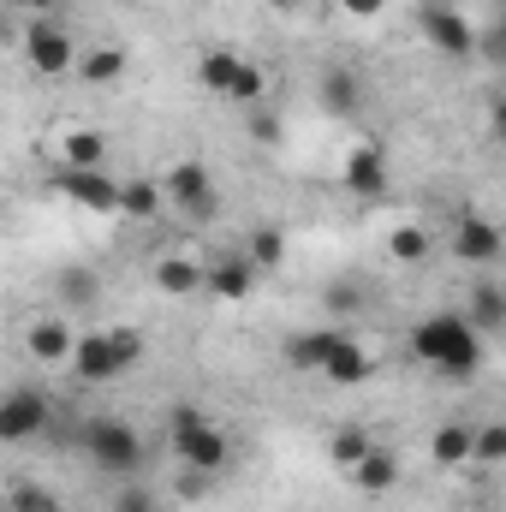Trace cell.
<instances>
[{
  "instance_id": "28",
  "label": "cell",
  "mask_w": 506,
  "mask_h": 512,
  "mask_svg": "<svg viewBox=\"0 0 506 512\" xmlns=\"http://www.w3.org/2000/svg\"><path fill=\"white\" fill-rule=\"evenodd\" d=\"M245 256H251L262 274H274V268L286 262V233H280V227H256L251 239H245Z\"/></svg>"
},
{
  "instance_id": "33",
  "label": "cell",
  "mask_w": 506,
  "mask_h": 512,
  "mask_svg": "<svg viewBox=\"0 0 506 512\" xmlns=\"http://www.w3.org/2000/svg\"><path fill=\"white\" fill-rule=\"evenodd\" d=\"M340 12H346V18H358V24H370V18L387 12V0H340Z\"/></svg>"
},
{
  "instance_id": "1",
  "label": "cell",
  "mask_w": 506,
  "mask_h": 512,
  "mask_svg": "<svg viewBox=\"0 0 506 512\" xmlns=\"http://www.w3.org/2000/svg\"><path fill=\"white\" fill-rule=\"evenodd\" d=\"M411 358L429 364V370L447 376V382H471L489 352H483V334L471 328V316L441 310V316H423V322L411 328Z\"/></svg>"
},
{
  "instance_id": "10",
  "label": "cell",
  "mask_w": 506,
  "mask_h": 512,
  "mask_svg": "<svg viewBox=\"0 0 506 512\" xmlns=\"http://www.w3.org/2000/svg\"><path fill=\"white\" fill-rule=\"evenodd\" d=\"M36 435H48V399L30 387H12L0 405V441H36Z\"/></svg>"
},
{
  "instance_id": "41",
  "label": "cell",
  "mask_w": 506,
  "mask_h": 512,
  "mask_svg": "<svg viewBox=\"0 0 506 512\" xmlns=\"http://www.w3.org/2000/svg\"><path fill=\"white\" fill-rule=\"evenodd\" d=\"M501 36H506V18H501Z\"/></svg>"
},
{
  "instance_id": "14",
  "label": "cell",
  "mask_w": 506,
  "mask_h": 512,
  "mask_svg": "<svg viewBox=\"0 0 506 512\" xmlns=\"http://www.w3.org/2000/svg\"><path fill=\"white\" fill-rule=\"evenodd\" d=\"M155 292L161 298H197V292H209V262H197V256H161L155 262Z\"/></svg>"
},
{
  "instance_id": "30",
  "label": "cell",
  "mask_w": 506,
  "mask_h": 512,
  "mask_svg": "<svg viewBox=\"0 0 506 512\" xmlns=\"http://www.w3.org/2000/svg\"><path fill=\"white\" fill-rule=\"evenodd\" d=\"M471 465H506V423H477Z\"/></svg>"
},
{
  "instance_id": "40",
  "label": "cell",
  "mask_w": 506,
  "mask_h": 512,
  "mask_svg": "<svg viewBox=\"0 0 506 512\" xmlns=\"http://www.w3.org/2000/svg\"><path fill=\"white\" fill-rule=\"evenodd\" d=\"M268 6H274V12H292V6H298V0H268Z\"/></svg>"
},
{
  "instance_id": "6",
  "label": "cell",
  "mask_w": 506,
  "mask_h": 512,
  "mask_svg": "<svg viewBox=\"0 0 506 512\" xmlns=\"http://www.w3.org/2000/svg\"><path fill=\"white\" fill-rule=\"evenodd\" d=\"M161 185H167V203L185 209V215H197V221H209V215L221 209V191H215L209 161H173V173H167Z\"/></svg>"
},
{
  "instance_id": "39",
  "label": "cell",
  "mask_w": 506,
  "mask_h": 512,
  "mask_svg": "<svg viewBox=\"0 0 506 512\" xmlns=\"http://www.w3.org/2000/svg\"><path fill=\"white\" fill-rule=\"evenodd\" d=\"M18 6H30V12H42V18H48V12H54V6H66V0H18Z\"/></svg>"
},
{
  "instance_id": "19",
  "label": "cell",
  "mask_w": 506,
  "mask_h": 512,
  "mask_svg": "<svg viewBox=\"0 0 506 512\" xmlns=\"http://www.w3.org/2000/svg\"><path fill=\"white\" fill-rule=\"evenodd\" d=\"M239 72H245V60H239L233 48H203V54H197V84L215 90V96H233Z\"/></svg>"
},
{
  "instance_id": "4",
  "label": "cell",
  "mask_w": 506,
  "mask_h": 512,
  "mask_svg": "<svg viewBox=\"0 0 506 512\" xmlns=\"http://www.w3.org/2000/svg\"><path fill=\"white\" fill-rule=\"evenodd\" d=\"M417 36H423L435 54H447V60H471V54H477V24H471L453 0H423V6H417Z\"/></svg>"
},
{
  "instance_id": "34",
  "label": "cell",
  "mask_w": 506,
  "mask_h": 512,
  "mask_svg": "<svg viewBox=\"0 0 506 512\" xmlns=\"http://www.w3.org/2000/svg\"><path fill=\"white\" fill-rule=\"evenodd\" d=\"M251 137L256 143H280V120H268L262 108H251Z\"/></svg>"
},
{
  "instance_id": "25",
  "label": "cell",
  "mask_w": 506,
  "mask_h": 512,
  "mask_svg": "<svg viewBox=\"0 0 506 512\" xmlns=\"http://www.w3.org/2000/svg\"><path fill=\"white\" fill-rule=\"evenodd\" d=\"M78 78H84V84H120V78H126V48H114V42L90 48V54L78 60Z\"/></svg>"
},
{
  "instance_id": "5",
  "label": "cell",
  "mask_w": 506,
  "mask_h": 512,
  "mask_svg": "<svg viewBox=\"0 0 506 512\" xmlns=\"http://www.w3.org/2000/svg\"><path fill=\"white\" fill-rule=\"evenodd\" d=\"M54 191H60L66 203L90 209V215H120V197H126V185L108 179L102 167H60V173H54Z\"/></svg>"
},
{
  "instance_id": "24",
  "label": "cell",
  "mask_w": 506,
  "mask_h": 512,
  "mask_svg": "<svg viewBox=\"0 0 506 512\" xmlns=\"http://www.w3.org/2000/svg\"><path fill=\"white\" fill-rule=\"evenodd\" d=\"M161 209H173V203H167V185H161V179H126L120 215H131V221H155Z\"/></svg>"
},
{
  "instance_id": "37",
  "label": "cell",
  "mask_w": 506,
  "mask_h": 512,
  "mask_svg": "<svg viewBox=\"0 0 506 512\" xmlns=\"http://www.w3.org/2000/svg\"><path fill=\"white\" fill-rule=\"evenodd\" d=\"M489 131L506 143V96H495V108H489Z\"/></svg>"
},
{
  "instance_id": "38",
  "label": "cell",
  "mask_w": 506,
  "mask_h": 512,
  "mask_svg": "<svg viewBox=\"0 0 506 512\" xmlns=\"http://www.w3.org/2000/svg\"><path fill=\"white\" fill-rule=\"evenodd\" d=\"M328 304L334 310H352V286H328Z\"/></svg>"
},
{
  "instance_id": "36",
  "label": "cell",
  "mask_w": 506,
  "mask_h": 512,
  "mask_svg": "<svg viewBox=\"0 0 506 512\" xmlns=\"http://www.w3.org/2000/svg\"><path fill=\"white\" fill-rule=\"evenodd\" d=\"M203 483H209L203 471H185V477H179V495H185V501H203Z\"/></svg>"
},
{
  "instance_id": "7",
  "label": "cell",
  "mask_w": 506,
  "mask_h": 512,
  "mask_svg": "<svg viewBox=\"0 0 506 512\" xmlns=\"http://www.w3.org/2000/svg\"><path fill=\"white\" fill-rule=\"evenodd\" d=\"M453 256H459L465 268H495V262L506 256V233L489 221V215L459 209V221H453Z\"/></svg>"
},
{
  "instance_id": "2",
  "label": "cell",
  "mask_w": 506,
  "mask_h": 512,
  "mask_svg": "<svg viewBox=\"0 0 506 512\" xmlns=\"http://www.w3.org/2000/svg\"><path fill=\"white\" fill-rule=\"evenodd\" d=\"M173 453H179V465H185V471L215 477V471H227L233 441H227V429H215L197 405H179V411H173Z\"/></svg>"
},
{
  "instance_id": "13",
  "label": "cell",
  "mask_w": 506,
  "mask_h": 512,
  "mask_svg": "<svg viewBox=\"0 0 506 512\" xmlns=\"http://www.w3.org/2000/svg\"><path fill=\"white\" fill-rule=\"evenodd\" d=\"M256 268L245 251H233V256H215L209 262V298H221V304H245L251 298V286H256Z\"/></svg>"
},
{
  "instance_id": "26",
  "label": "cell",
  "mask_w": 506,
  "mask_h": 512,
  "mask_svg": "<svg viewBox=\"0 0 506 512\" xmlns=\"http://www.w3.org/2000/svg\"><path fill=\"white\" fill-rule=\"evenodd\" d=\"M108 161V137L102 131H66V143H60V167H102Z\"/></svg>"
},
{
  "instance_id": "17",
  "label": "cell",
  "mask_w": 506,
  "mask_h": 512,
  "mask_svg": "<svg viewBox=\"0 0 506 512\" xmlns=\"http://www.w3.org/2000/svg\"><path fill=\"white\" fill-rule=\"evenodd\" d=\"M346 477H352V489H358L364 501H381V495H393V489H399V453L376 441V453H370L358 471H346Z\"/></svg>"
},
{
  "instance_id": "32",
  "label": "cell",
  "mask_w": 506,
  "mask_h": 512,
  "mask_svg": "<svg viewBox=\"0 0 506 512\" xmlns=\"http://www.w3.org/2000/svg\"><path fill=\"white\" fill-rule=\"evenodd\" d=\"M114 346H120V364H143V352H149V340L137 334V328H114Z\"/></svg>"
},
{
  "instance_id": "23",
  "label": "cell",
  "mask_w": 506,
  "mask_h": 512,
  "mask_svg": "<svg viewBox=\"0 0 506 512\" xmlns=\"http://www.w3.org/2000/svg\"><path fill=\"white\" fill-rule=\"evenodd\" d=\"M280 352H286V364H292V370H322V364H328V352H334V328H310V334H292Z\"/></svg>"
},
{
  "instance_id": "29",
  "label": "cell",
  "mask_w": 506,
  "mask_h": 512,
  "mask_svg": "<svg viewBox=\"0 0 506 512\" xmlns=\"http://www.w3.org/2000/svg\"><path fill=\"white\" fill-rule=\"evenodd\" d=\"M262 96H268V72H262L256 60H245V72H239V84H233V96H227V102L251 114V108H262Z\"/></svg>"
},
{
  "instance_id": "16",
  "label": "cell",
  "mask_w": 506,
  "mask_h": 512,
  "mask_svg": "<svg viewBox=\"0 0 506 512\" xmlns=\"http://www.w3.org/2000/svg\"><path fill=\"white\" fill-rule=\"evenodd\" d=\"M316 102H322L334 120H352V114L364 108V84H358V72H352V66H328L322 84H316Z\"/></svg>"
},
{
  "instance_id": "9",
  "label": "cell",
  "mask_w": 506,
  "mask_h": 512,
  "mask_svg": "<svg viewBox=\"0 0 506 512\" xmlns=\"http://www.w3.org/2000/svg\"><path fill=\"white\" fill-rule=\"evenodd\" d=\"M24 54H30V66H36L42 78H60V72L78 66V48H72V36H66L54 18H36V24L24 30Z\"/></svg>"
},
{
  "instance_id": "35",
  "label": "cell",
  "mask_w": 506,
  "mask_h": 512,
  "mask_svg": "<svg viewBox=\"0 0 506 512\" xmlns=\"http://www.w3.org/2000/svg\"><path fill=\"white\" fill-rule=\"evenodd\" d=\"M114 512H155V495H143V489H126V495L114 501Z\"/></svg>"
},
{
  "instance_id": "20",
  "label": "cell",
  "mask_w": 506,
  "mask_h": 512,
  "mask_svg": "<svg viewBox=\"0 0 506 512\" xmlns=\"http://www.w3.org/2000/svg\"><path fill=\"white\" fill-rule=\"evenodd\" d=\"M471 447H477V429L471 423H441L435 435H429V459L435 465H471Z\"/></svg>"
},
{
  "instance_id": "21",
  "label": "cell",
  "mask_w": 506,
  "mask_h": 512,
  "mask_svg": "<svg viewBox=\"0 0 506 512\" xmlns=\"http://www.w3.org/2000/svg\"><path fill=\"white\" fill-rule=\"evenodd\" d=\"M54 298H60L66 310H90V304L102 298V274H96V268H60V274H54Z\"/></svg>"
},
{
  "instance_id": "27",
  "label": "cell",
  "mask_w": 506,
  "mask_h": 512,
  "mask_svg": "<svg viewBox=\"0 0 506 512\" xmlns=\"http://www.w3.org/2000/svg\"><path fill=\"white\" fill-rule=\"evenodd\" d=\"M387 256H393L399 268H423V262H429V233H423V227H393V233H387Z\"/></svg>"
},
{
  "instance_id": "22",
  "label": "cell",
  "mask_w": 506,
  "mask_h": 512,
  "mask_svg": "<svg viewBox=\"0 0 506 512\" xmlns=\"http://www.w3.org/2000/svg\"><path fill=\"white\" fill-rule=\"evenodd\" d=\"M370 453H376V435H370V429H358V423H340V429L328 435V459H334L340 471H358Z\"/></svg>"
},
{
  "instance_id": "3",
  "label": "cell",
  "mask_w": 506,
  "mask_h": 512,
  "mask_svg": "<svg viewBox=\"0 0 506 512\" xmlns=\"http://www.w3.org/2000/svg\"><path fill=\"white\" fill-rule=\"evenodd\" d=\"M84 453H90V465L108 471V477H137V471H143V435L131 429L126 417H96V423L84 429Z\"/></svg>"
},
{
  "instance_id": "11",
  "label": "cell",
  "mask_w": 506,
  "mask_h": 512,
  "mask_svg": "<svg viewBox=\"0 0 506 512\" xmlns=\"http://www.w3.org/2000/svg\"><path fill=\"white\" fill-rule=\"evenodd\" d=\"M72 370H78V382H90V387H102V382H114V376H126V364H120V346H114V328H102V334H78Z\"/></svg>"
},
{
  "instance_id": "12",
  "label": "cell",
  "mask_w": 506,
  "mask_h": 512,
  "mask_svg": "<svg viewBox=\"0 0 506 512\" xmlns=\"http://www.w3.org/2000/svg\"><path fill=\"white\" fill-rule=\"evenodd\" d=\"M24 346H30V358H36V364H72L78 334H72V322H66V316H36V322H30V334H24Z\"/></svg>"
},
{
  "instance_id": "18",
  "label": "cell",
  "mask_w": 506,
  "mask_h": 512,
  "mask_svg": "<svg viewBox=\"0 0 506 512\" xmlns=\"http://www.w3.org/2000/svg\"><path fill=\"white\" fill-rule=\"evenodd\" d=\"M465 316H471V328L489 340V334H501L506 328V286L495 280H471V292H465Z\"/></svg>"
},
{
  "instance_id": "31",
  "label": "cell",
  "mask_w": 506,
  "mask_h": 512,
  "mask_svg": "<svg viewBox=\"0 0 506 512\" xmlns=\"http://www.w3.org/2000/svg\"><path fill=\"white\" fill-rule=\"evenodd\" d=\"M12 512H60V501L48 489H36V483H18L12 489Z\"/></svg>"
},
{
  "instance_id": "15",
  "label": "cell",
  "mask_w": 506,
  "mask_h": 512,
  "mask_svg": "<svg viewBox=\"0 0 506 512\" xmlns=\"http://www.w3.org/2000/svg\"><path fill=\"white\" fill-rule=\"evenodd\" d=\"M322 376H328L334 387H364L370 376H376V364H370V352H364L352 334H334V352H328Z\"/></svg>"
},
{
  "instance_id": "8",
  "label": "cell",
  "mask_w": 506,
  "mask_h": 512,
  "mask_svg": "<svg viewBox=\"0 0 506 512\" xmlns=\"http://www.w3.org/2000/svg\"><path fill=\"white\" fill-rule=\"evenodd\" d=\"M340 185L358 203H381L387 197V149L381 143H352L346 161H340Z\"/></svg>"
}]
</instances>
